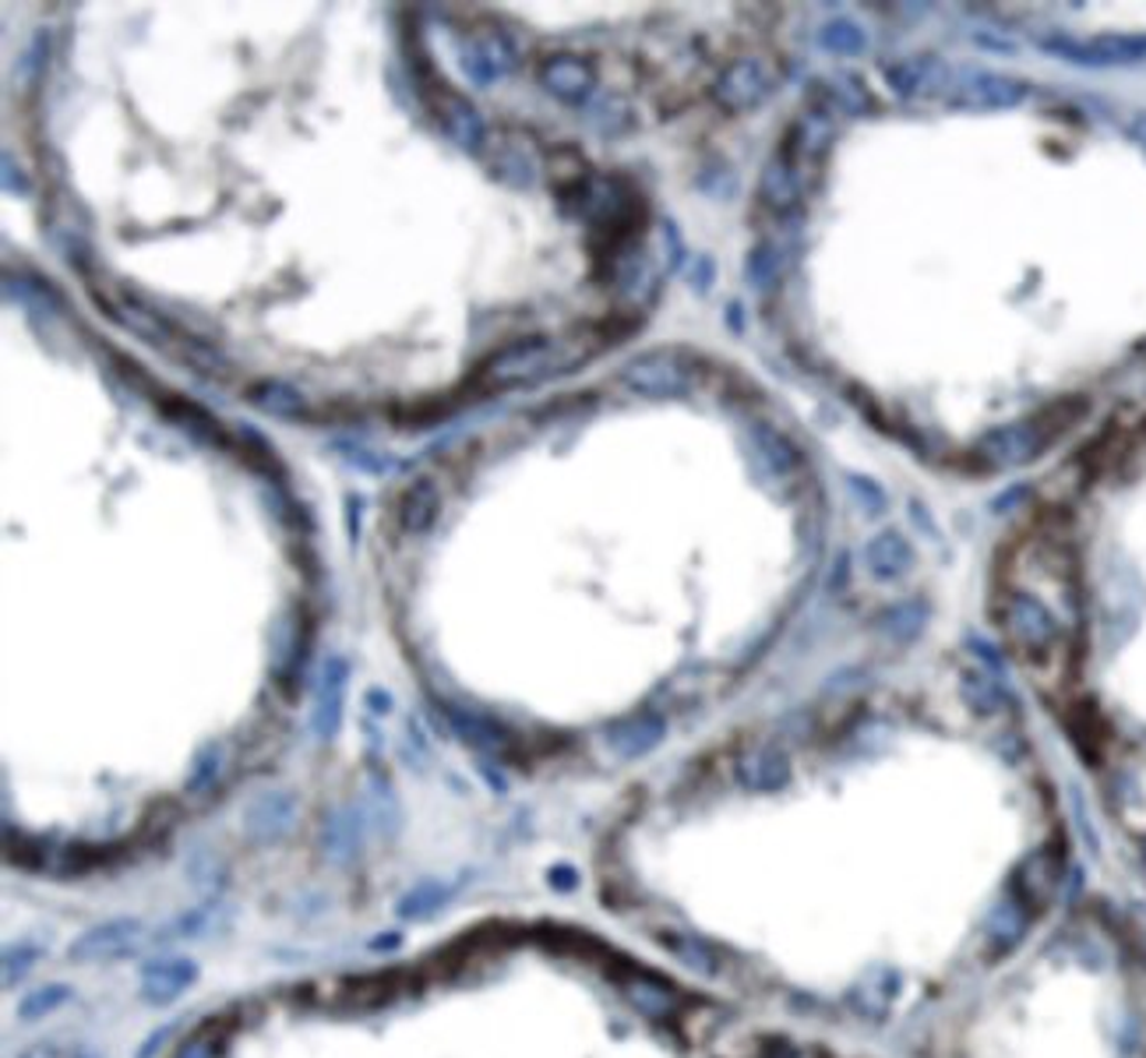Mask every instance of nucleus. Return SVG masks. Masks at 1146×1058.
<instances>
[{
	"label": "nucleus",
	"mask_w": 1146,
	"mask_h": 1058,
	"mask_svg": "<svg viewBox=\"0 0 1146 1058\" xmlns=\"http://www.w3.org/2000/svg\"><path fill=\"white\" fill-rule=\"evenodd\" d=\"M582 357H568V350L558 339L547 336H529L505 346L484 368V384L487 389H515V384H537L550 374L571 371Z\"/></svg>",
	"instance_id": "1"
},
{
	"label": "nucleus",
	"mask_w": 1146,
	"mask_h": 1058,
	"mask_svg": "<svg viewBox=\"0 0 1146 1058\" xmlns=\"http://www.w3.org/2000/svg\"><path fill=\"white\" fill-rule=\"evenodd\" d=\"M999 622H1002L1009 643L1016 646L1020 657H1026L1034 667L1052 660L1055 649L1065 643L1062 625L1052 614V607H1047L1041 596L1026 593V589H1012L1005 596L1002 610H999Z\"/></svg>",
	"instance_id": "2"
},
{
	"label": "nucleus",
	"mask_w": 1146,
	"mask_h": 1058,
	"mask_svg": "<svg viewBox=\"0 0 1146 1058\" xmlns=\"http://www.w3.org/2000/svg\"><path fill=\"white\" fill-rule=\"evenodd\" d=\"M1065 423H1073V417H1059V410H1044L1037 417L1012 420V423H1005V428H995L991 434H984L978 441V449H973V455H978L988 470L1023 466L1047 449V441H1052Z\"/></svg>",
	"instance_id": "3"
},
{
	"label": "nucleus",
	"mask_w": 1146,
	"mask_h": 1058,
	"mask_svg": "<svg viewBox=\"0 0 1146 1058\" xmlns=\"http://www.w3.org/2000/svg\"><path fill=\"white\" fill-rule=\"evenodd\" d=\"M621 384L632 389L642 399H657V402H671V399H684L692 396L695 389V363L688 360L678 350H653L632 357L621 368Z\"/></svg>",
	"instance_id": "4"
},
{
	"label": "nucleus",
	"mask_w": 1146,
	"mask_h": 1058,
	"mask_svg": "<svg viewBox=\"0 0 1146 1058\" xmlns=\"http://www.w3.org/2000/svg\"><path fill=\"white\" fill-rule=\"evenodd\" d=\"M776 89V68L766 57H737L713 82V100L731 113H748L770 100Z\"/></svg>",
	"instance_id": "5"
},
{
	"label": "nucleus",
	"mask_w": 1146,
	"mask_h": 1058,
	"mask_svg": "<svg viewBox=\"0 0 1146 1058\" xmlns=\"http://www.w3.org/2000/svg\"><path fill=\"white\" fill-rule=\"evenodd\" d=\"M949 106L952 110H970V113H995V110H1012L1026 100V85L1009 74H991V71H960L949 85Z\"/></svg>",
	"instance_id": "6"
},
{
	"label": "nucleus",
	"mask_w": 1146,
	"mask_h": 1058,
	"mask_svg": "<svg viewBox=\"0 0 1146 1058\" xmlns=\"http://www.w3.org/2000/svg\"><path fill=\"white\" fill-rule=\"evenodd\" d=\"M145 921L142 917H110L100 925L85 928L79 938L71 942L68 956L74 964H100V959H121L131 956L145 938Z\"/></svg>",
	"instance_id": "7"
},
{
	"label": "nucleus",
	"mask_w": 1146,
	"mask_h": 1058,
	"mask_svg": "<svg viewBox=\"0 0 1146 1058\" xmlns=\"http://www.w3.org/2000/svg\"><path fill=\"white\" fill-rule=\"evenodd\" d=\"M1047 53L1083 68H1122L1146 57V35H1094V40H1047Z\"/></svg>",
	"instance_id": "8"
},
{
	"label": "nucleus",
	"mask_w": 1146,
	"mask_h": 1058,
	"mask_svg": "<svg viewBox=\"0 0 1146 1058\" xmlns=\"http://www.w3.org/2000/svg\"><path fill=\"white\" fill-rule=\"evenodd\" d=\"M347 691H350V664L347 657H324L314 685V706H311V730L318 741H332L342 730L347 717Z\"/></svg>",
	"instance_id": "9"
},
{
	"label": "nucleus",
	"mask_w": 1146,
	"mask_h": 1058,
	"mask_svg": "<svg viewBox=\"0 0 1146 1058\" xmlns=\"http://www.w3.org/2000/svg\"><path fill=\"white\" fill-rule=\"evenodd\" d=\"M458 64H463L466 71V79L473 85H494V82H502L505 74H512L515 68V47L505 32L498 29H484V32H473L463 40V47H458Z\"/></svg>",
	"instance_id": "10"
},
{
	"label": "nucleus",
	"mask_w": 1146,
	"mask_h": 1058,
	"mask_svg": "<svg viewBox=\"0 0 1146 1058\" xmlns=\"http://www.w3.org/2000/svg\"><path fill=\"white\" fill-rule=\"evenodd\" d=\"M886 82L900 100H939L952 85V71L939 53H913L886 71Z\"/></svg>",
	"instance_id": "11"
},
{
	"label": "nucleus",
	"mask_w": 1146,
	"mask_h": 1058,
	"mask_svg": "<svg viewBox=\"0 0 1146 1058\" xmlns=\"http://www.w3.org/2000/svg\"><path fill=\"white\" fill-rule=\"evenodd\" d=\"M431 106L437 113V124H442V131L448 134V138L469 152V156H476V152L484 148L487 142V121H484V113L476 110L463 92H455L448 85H434L431 89Z\"/></svg>",
	"instance_id": "12"
},
{
	"label": "nucleus",
	"mask_w": 1146,
	"mask_h": 1058,
	"mask_svg": "<svg viewBox=\"0 0 1146 1058\" xmlns=\"http://www.w3.org/2000/svg\"><path fill=\"white\" fill-rule=\"evenodd\" d=\"M540 85L568 106H582L597 92V68L576 53H554L540 64Z\"/></svg>",
	"instance_id": "13"
},
{
	"label": "nucleus",
	"mask_w": 1146,
	"mask_h": 1058,
	"mask_svg": "<svg viewBox=\"0 0 1146 1058\" xmlns=\"http://www.w3.org/2000/svg\"><path fill=\"white\" fill-rule=\"evenodd\" d=\"M297 822V794L282 791V787H272V791H261L258 798H251V804L244 808V825L247 836L255 843H279L290 836Z\"/></svg>",
	"instance_id": "14"
},
{
	"label": "nucleus",
	"mask_w": 1146,
	"mask_h": 1058,
	"mask_svg": "<svg viewBox=\"0 0 1146 1058\" xmlns=\"http://www.w3.org/2000/svg\"><path fill=\"white\" fill-rule=\"evenodd\" d=\"M364 830H371L364 808H360V804H335L332 812H324V822H321V836H318L321 840V854L329 857L332 864L357 861L360 846H364Z\"/></svg>",
	"instance_id": "15"
},
{
	"label": "nucleus",
	"mask_w": 1146,
	"mask_h": 1058,
	"mask_svg": "<svg viewBox=\"0 0 1146 1058\" xmlns=\"http://www.w3.org/2000/svg\"><path fill=\"white\" fill-rule=\"evenodd\" d=\"M198 980V964L187 956L152 959L142 967V998L148 1006H169Z\"/></svg>",
	"instance_id": "16"
},
{
	"label": "nucleus",
	"mask_w": 1146,
	"mask_h": 1058,
	"mask_svg": "<svg viewBox=\"0 0 1146 1058\" xmlns=\"http://www.w3.org/2000/svg\"><path fill=\"white\" fill-rule=\"evenodd\" d=\"M865 565L871 572V579H878V583L904 579V575L913 568V547L900 530H882L868 541Z\"/></svg>",
	"instance_id": "17"
},
{
	"label": "nucleus",
	"mask_w": 1146,
	"mask_h": 1058,
	"mask_svg": "<svg viewBox=\"0 0 1146 1058\" xmlns=\"http://www.w3.org/2000/svg\"><path fill=\"white\" fill-rule=\"evenodd\" d=\"M244 402H247V407H255L258 413H265V417H276V420L308 417V399H303L290 381H276V378H261V381L247 384Z\"/></svg>",
	"instance_id": "18"
},
{
	"label": "nucleus",
	"mask_w": 1146,
	"mask_h": 1058,
	"mask_svg": "<svg viewBox=\"0 0 1146 1058\" xmlns=\"http://www.w3.org/2000/svg\"><path fill=\"white\" fill-rule=\"evenodd\" d=\"M801 195H805L801 170L787 156H773L758 177V198L766 202L773 212H791V208H797Z\"/></svg>",
	"instance_id": "19"
},
{
	"label": "nucleus",
	"mask_w": 1146,
	"mask_h": 1058,
	"mask_svg": "<svg viewBox=\"0 0 1146 1058\" xmlns=\"http://www.w3.org/2000/svg\"><path fill=\"white\" fill-rule=\"evenodd\" d=\"M442 512V487L431 476H416L399 497V523L406 533H427Z\"/></svg>",
	"instance_id": "20"
},
{
	"label": "nucleus",
	"mask_w": 1146,
	"mask_h": 1058,
	"mask_svg": "<svg viewBox=\"0 0 1146 1058\" xmlns=\"http://www.w3.org/2000/svg\"><path fill=\"white\" fill-rule=\"evenodd\" d=\"M163 417L174 423V428L187 431L195 441H205V445H226V434L219 428V420L208 413L198 402H190L184 396H163L159 399Z\"/></svg>",
	"instance_id": "21"
},
{
	"label": "nucleus",
	"mask_w": 1146,
	"mask_h": 1058,
	"mask_svg": "<svg viewBox=\"0 0 1146 1058\" xmlns=\"http://www.w3.org/2000/svg\"><path fill=\"white\" fill-rule=\"evenodd\" d=\"M791 762L780 748H748L737 759V780L752 791H776L780 783H787Z\"/></svg>",
	"instance_id": "22"
},
{
	"label": "nucleus",
	"mask_w": 1146,
	"mask_h": 1058,
	"mask_svg": "<svg viewBox=\"0 0 1146 1058\" xmlns=\"http://www.w3.org/2000/svg\"><path fill=\"white\" fill-rule=\"evenodd\" d=\"M360 808H364L368 825L378 836H395L399 830H403V808H399V798L392 791V783L381 773L368 777L364 801H360Z\"/></svg>",
	"instance_id": "23"
},
{
	"label": "nucleus",
	"mask_w": 1146,
	"mask_h": 1058,
	"mask_svg": "<svg viewBox=\"0 0 1146 1058\" xmlns=\"http://www.w3.org/2000/svg\"><path fill=\"white\" fill-rule=\"evenodd\" d=\"M752 449L758 455V463L766 466L770 473H794L801 466V452L794 441L783 434L776 423L770 420H755L752 423Z\"/></svg>",
	"instance_id": "24"
},
{
	"label": "nucleus",
	"mask_w": 1146,
	"mask_h": 1058,
	"mask_svg": "<svg viewBox=\"0 0 1146 1058\" xmlns=\"http://www.w3.org/2000/svg\"><path fill=\"white\" fill-rule=\"evenodd\" d=\"M663 735H667V723L660 717H632V720H621V723L610 727L607 741L621 759H639L646 752H653V748L663 741Z\"/></svg>",
	"instance_id": "25"
},
{
	"label": "nucleus",
	"mask_w": 1146,
	"mask_h": 1058,
	"mask_svg": "<svg viewBox=\"0 0 1146 1058\" xmlns=\"http://www.w3.org/2000/svg\"><path fill=\"white\" fill-rule=\"evenodd\" d=\"M836 138V127L829 121V113L826 110H808L805 117L794 121L791 134H787V148L794 152V156H826V148L833 145ZM783 148V152H787ZM780 152V156H783ZM787 156V160H794Z\"/></svg>",
	"instance_id": "26"
},
{
	"label": "nucleus",
	"mask_w": 1146,
	"mask_h": 1058,
	"mask_svg": "<svg viewBox=\"0 0 1146 1058\" xmlns=\"http://www.w3.org/2000/svg\"><path fill=\"white\" fill-rule=\"evenodd\" d=\"M445 717H448L455 735L466 744L481 748V752H498V748H505V727L498 720L476 717V713H469V709H458V706H445Z\"/></svg>",
	"instance_id": "27"
},
{
	"label": "nucleus",
	"mask_w": 1146,
	"mask_h": 1058,
	"mask_svg": "<svg viewBox=\"0 0 1146 1058\" xmlns=\"http://www.w3.org/2000/svg\"><path fill=\"white\" fill-rule=\"evenodd\" d=\"M783 268H787L783 247L776 240H758L748 251V258H744V279H748V286H755L758 294H770L783 279Z\"/></svg>",
	"instance_id": "28"
},
{
	"label": "nucleus",
	"mask_w": 1146,
	"mask_h": 1058,
	"mask_svg": "<svg viewBox=\"0 0 1146 1058\" xmlns=\"http://www.w3.org/2000/svg\"><path fill=\"white\" fill-rule=\"evenodd\" d=\"M925 618H928L925 604H921V600H907V604H892V607H886L882 618H878L875 625H878V631H882V635H889V639H896V643H910V639H917V635H921Z\"/></svg>",
	"instance_id": "29"
},
{
	"label": "nucleus",
	"mask_w": 1146,
	"mask_h": 1058,
	"mask_svg": "<svg viewBox=\"0 0 1146 1058\" xmlns=\"http://www.w3.org/2000/svg\"><path fill=\"white\" fill-rule=\"evenodd\" d=\"M452 893H455V890L445 886V882L427 879V882H420V886H413L403 900L395 903V914L403 917V921L427 917V914H434V911H442L445 903L452 900Z\"/></svg>",
	"instance_id": "30"
},
{
	"label": "nucleus",
	"mask_w": 1146,
	"mask_h": 1058,
	"mask_svg": "<svg viewBox=\"0 0 1146 1058\" xmlns=\"http://www.w3.org/2000/svg\"><path fill=\"white\" fill-rule=\"evenodd\" d=\"M117 321H124V329L142 336L148 346H169V342H174V329H169L163 318L152 315L148 307L135 304L131 297H124V311H117Z\"/></svg>",
	"instance_id": "31"
},
{
	"label": "nucleus",
	"mask_w": 1146,
	"mask_h": 1058,
	"mask_svg": "<svg viewBox=\"0 0 1146 1058\" xmlns=\"http://www.w3.org/2000/svg\"><path fill=\"white\" fill-rule=\"evenodd\" d=\"M818 43H823V50H829V53L857 57V53H865L868 35H865L861 25L850 22V18H833V22H826L823 29H818Z\"/></svg>",
	"instance_id": "32"
},
{
	"label": "nucleus",
	"mask_w": 1146,
	"mask_h": 1058,
	"mask_svg": "<svg viewBox=\"0 0 1146 1058\" xmlns=\"http://www.w3.org/2000/svg\"><path fill=\"white\" fill-rule=\"evenodd\" d=\"M71 995L74 992L68 985H43V988L29 992L22 1003H18V1016H22V1019H43L47 1013H56L61 1006H68Z\"/></svg>",
	"instance_id": "33"
},
{
	"label": "nucleus",
	"mask_w": 1146,
	"mask_h": 1058,
	"mask_svg": "<svg viewBox=\"0 0 1146 1058\" xmlns=\"http://www.w3.org/2000/svg\"><path fill=\"white\" fill-rule=\"evenodd\" d=\"M219 766H223V748L219 744H205L202 752L195 756V766H190L187 791L190 794H205L208 787L219 780Z\"/></svg>",
	"instance_id": "34"
},
{
	"label": "nucleus",
	"mask_w": 1146,
	"mask_h": 1058,
	"mask_svg": "<svg viewBox=\"0 0 1146 1058\" xmlns=\"http://www.w3.org/2000/svg\"><path fill=\"white\" fill-rule=\"evenodd\" d=\"M47 64H50V32L40 29V32H32L29 47L22 50V57H18V74H22L25 82H35L47 71Z\"/></svg>",
	"instance_id": "35"
},
{
	"label": "nucleus",
	"mask_w": 1146,
	"mask_h": 1058,
	"mask_svg": "<svg viewBox=\"0 0 1146 1058\" xmlns=\"http://www.w3.org/2000/svg\"><path fill=\"white\" fill-rule=\"evenodd\" d=\"M184 363H190L198 374H208V378H223L229 374V360L223 353H216L213 346H202V342H187L184 346Z\"/></svg>",
	"instance_id": "36"
},
{
	"label": "nucleus",
	"mask_w": 1146,
	"mask_h": 1058,
	"mask_svg": "<svg viewBox=\"0 0 1146 1058\" xmlns=\"http://www.w3.org/2000/svg\"><path fill=\"white\" fill-rule=\"evenodd\" d=\"M833 100L847 113H854V117L857 113H868V106H871V95L865 92V85L857 82L854 74H839V79L833 82Z\"/></svg>",
	"instance_id": "37"
},
{
	"label": "nucleus",
	"mask_w": 1146,
	"mask_h": 1058,
	"mask_svg": "<svg viewBox=\"0 0 1146 1058\" xmlns=\"http://www.w3.org/2000/svg\"><path fill=\"white\" fill-rule=\"evenodd\" d=\"M963 699L978 709V713H991V709H999V688L981 675H967L963 678Z\"/></svg>",
	"instance_id": "38"
},
{
	"label": "nucleus",
	"mask_w": 1146,
	"mask_h": 1058,
	"mask_svg": "<svg viewBox=\"0 0 1146 1058\" xmlns=\"http://www.w3.org/2000/svg\"><path fill=\"white\" fill-rule=\"evenodd\" d=\"M219 1055V1027H202L177 1048L174 1058H216Z\"/></svg>",
	"instance_id": "39"
},
{
	"label": "nucleus",
	"mask_w": 1146,
	"mask_h": 1058,
	"mask_svg": "<svg viewBox=\"0 0 1146 1058\" xmlns=\"http://www.w3.org/2000/svg\"><path fill=\"white\" fill-rule=\"evenodd\" d=\"M339 452L342 455H347L350 459V463L357 466V470H364V473H374V476H381V473H389L392 466V459H385V455H378V452H371V449H364V445H339Z\"/></svg>",
	"instance_id": "40"
},
{
	"label": "nucleus",
	"mask_w": 1146,
	"mask_h": 1058,
	"mask_svg": "<svg viewBox=\"0 0 1146 1058\" xmlns=\"http://www.w3.org/2000/svg\"><path fill=\"white\" fill-rule=\"evenodd\" d=\"M35 953L32 946H8L4 949V985H14V977H25L29 967L35 964Z\"/></svg>",
	"instance_id": "41"
},
{
	"label": "nucleus",
	"mask_w": 1146,
	"mask_h": 1058,
	"mask_svg": "<svg viewBox=\"0 0 1146 1058\" xmlns=\"http://www.w3.org/2000/svg\"><path fill=\"white\" fill-rule=\"evenodd\" d=\"M190 879H195L202 890H219L223 886V864L216 857L198 854L195 861H190Z\"/></svg>",
	"instance_id": "42"
},
{
	"label": "nucleus",
	"mask_w": 1146,
	"mask_h": 1058,
	"mask_svg": "<svg viewBox=\"0 0 1146 1058\" xmlns=\"http://www.w3.org/2000/svg\"><path fill=\"white\" fill-rule=\"evenodd\" d=\"M342 512H347V541H350V547H357L360 544V518H364V497H360L357 491L347 494Z\"/></svg>",
	"instance_id": "43"
},
{
	"label": "nucleus",
	"mask_w": 1146,
	"mask_h": 1058,
	"mask_svg": "<svg viewBox=\"0 0 1146 1058\" xmlns=\"http://www.w3.org/2000/svg\"><path fill=\"white\" fill-rule=\"evenodd\" d=\"M850 487H857V491H861V494H857V497H861V502L871 509V512H882L886 509V497H882V487H878V484H871V480H865V476H850Z\"/></svg>",
	"instance_id": "44"
},
{
	"label": "nucleus",
	"mask_w": 1146,
	"mask_h": 1058,
	"mask_svg": "<svg viewBox=\"0 0 1146 1058\" xmlns=\"http://www.w3.org/2000/svg\"><path fill=\"white\" fill-rule=\"evenodd\" d=\"M663 234H667V265H671V268H681V265H684V244H681L678 226H674L671 219H663Z\"/></svg>",
	"instance_id": "45"
},
{
	"label": "nucleus",
	"mask_w": 1146,
	"mask_h": 1058,
	"mask_svg": "<svg viewBox=\"0 0 1146 1058\" xmlns=\"http://www.w3.org/2000/svg\"><path fill=\"white\" fill-rule=\"evenodd\" d=\"M4 184L8 191H14V195H29V181H25V173L22 170H14V160L4 152Z\"/></svg>",
	"instance_id": "46"
},
{
	"label": "nucleus",
	"mask_w": 1146,
	"mask_h": 1058,
	"mask_svg": "<svg viewBox=\"0 0 1146 1058\" xmlns=\"http://www.w3.org/2000/svg\"><path fill=\"white\" fill-rule=\"evenodd\" d=\"M695 268H699V273H692V279H688V283H692V290L705 294V290L713 286V276H716V273H713V258H699Z\"/></svg>",
	"instance_id": "47"
},
{
	"label": "nucleus",
	"mask_w": 1146,
	"mask_h": 1058,
	"mask_svg": "<svg viewBox=\"0 0 1146 1058\" xmlns=\"http://www.w3.org/2000/svg\"><path fill=\"white\" fill-rule=\"evenodd\" d=\"M18 1058H71L61 1045H32L29 1051H22V1055H18Z\"/></svg>",
	"instance_id": "48"
},
{
	"label": "nucleus",
	"mask_w": 1146,
	"mask_h": 1058,
	"mask_svg": "<svg viewBox=\"0 0 1146 1058\" xmlns=\"http://www.w3.org/2000/svg\"><path fill=\"white\" fill-rule=\"evenodd\" d=\"M368 706L374 709V713H389V709H392V696H389V691H381V688H371V691H368Z\"/></svg>",
	"instance_id": "49"
},
{
	"label": "nucleus",
	"mask_w": 1146,
	"mask_h": 1058,
	"mask_svg": "<svg viewBox=\"0 0 1146 1058\" xmlns=\"http://www.w3.org/2000/svg\"><path fill=\"white\" fill-rule=\"evenodd\" d=\"M166 1037H169V1027H163V1030H156V1034H152L148 1037V1041L142 1045V1051H138V1058H152V1051H156L163 1041H166Z\"/></svg>",
	"instance_id": "50"
},
{
	"label": "nucleus",
	"mask_w": 1146,
	"mask_h": 1058,
	"mask_svg": "<svg viewBox=\"0 0 1146 1058\" xmlns=\"http://www.w3.org/2000/svg\"><path fill=\"white\" fill-rule=\"evenodd\" d=\"M399 942H403V935H399V932H392V935H378V938L371 942V949H374V953H381V949H395Z\"/></svg>",
	"instance_id": "51"
},
{
	"label": "nucleus",
	"mask_w": 1146,
	"mask_h": 1058,
	"mask_svg": "<svg viewBox=\"0 0 1146 1058\" xmlns=\"http://www.w3.org/2000/svg\"><path fill=\"white\" fill-rule=\"evenodd\" d=\"M1133 134H1136V142L1146 148V113H1143V117H1136V124H1133Z\"/></svg>",
	"instance_id": "52"
}]
</instances>
